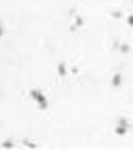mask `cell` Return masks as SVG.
Here are the masks:
<instances>
[{
  "label": "cell",
  "instance_id": "1",
  "mask_svg": "<svg viewBox=\"0 0 133 150\" xmlns=\"http://www.w3.org/2000/svg\"><path fill=\"white\" fill-rule=\"evenodd\" d=\"M30 99H34L38 110H49V99L40 89H30Z\"/></svg>",
  "mask_w": 133,
  "mask_h": 150
},
{
  "label": "cell",
  "instance_id": "2",
  "mask_svg": "<svg viewBox=\"0 0 133 150\" xmlns=\"http://www.w3.org/2000/svg\"><path fill=\"white\" fill-rule=\"evenodd\" d=\"M131 129H133V123L129 121V118H125V116H120L118 121H116V125H114V133L122 137V135H127V133L131 131Z\"/></svg>",
  "mask_w": 133,
  "mask_h": 150
},
{
  "label": "cell",
  "instance_id": "3",
  "mask_svg": "<svg viewBox=\"0 0 133 150\" xmlns=\"http://www.w3.org/2000/svg\"><path fill=\"white\" fill-rule=\"evenodd\" d=\"M57 76H59V78H66V76H68V66H66V62H59V64H57Z\"/></svg>",
  "mask_w": 133,
  "mask_h": 150
},
{
  "label": "cell",
  "instance_id": "4",
  "mask_svg": "<svg viewBox=\"0 0 133 150\" xmlns=\"http://www.w3.org/2000/svg\"><path fill=\"white\" fill-rule=\"evenodd\" d=\"M83 25H85V17H78V15H76V19H74V23L70 25V30H72V32H76V30H80Z\"/></svg>",
  "mask_w": 133,
  "mask_h": 150
},
{
  "label": "cell",
  "instance_id": "5",
  "mask_svg": "<svg viewBox=\"0 0 133 150\" xmlns=\"http://www.w3.org/2000/svg\"><path fill=\"white\" fill-rule=\"evenodd\" d=\"M114 49H116V51H120L122 55H127V53L131 51V47H129L127 42H122V45H120V42H114Z\"/></svg>",
  "mask_w": 133,
  "mask_h": 150
},
{
  "label": "cell",
  "instance_id": "6",
  "mask_svg": "<svg viewBox=\"0 0 133 150\" xmlns=\"http://www.w3.org/2000/svg\"><path fill=\"white\" fill-rule=\"evenodd\" d=\"M110 85L114 87V89H118V87L122 85V76H120V74H114V76L110 78Z\"/></svg>",
  "mask_w": 133,
  "mask_h": 150
},
{
  "label": "cell",
  "instance_id": "7",
  "mask_svg": "<svg viewBox=\"0 0 133 150\" xmlns=\"http://www.w3.org/2000/svg\"><path fill=\"white\" fill-rule=\"evenodd\" d=\"M21 148H30V150H34V148H38V144H34L32 139H23V142H21Z\"/></svg>",
  "mask_w": 133,
  "mask_h": 150
},
{
  "label": "cell",
  "instance_id": "8",
  "mask_svg": "<svg viewBox=\"0 0 133 150\" xmlns=\"http://www.w3.org/2000/svg\"><path fill=\"white\" fill-rule=\"evenodd\" d=\"M0 148H4V150H11V148H15V142H13V139H4V142L0 144Z\"/></svg>",
  "mask_w": 133,
  "mask_h": 150
},
{
  "label": "cell",
  "instance_id": "9",
  "mask_svg": "<svg viewBox=\"0 0 133 150\" xmlns=\"http://www.w3.org/2000/svg\"><path fill=\"white\" fill-rule=\"evenodd\" d=\"M4 34H6V28H4V23H2V21H0V38H2Z\"/></svg>",
  "mask_w": 133,
  "mask_h": 150
},
{
  "label": "cell",
  "instance_id": "10",
  "mask_svg": "<svg viewBox=\"0 0 133 150\" xmlns=\"http://www.w3.org/2000/svg\"><path fill=\"white\" fill-rule=\"evenodd\" d=\"M112 17H114V19H120L122 13H120V11H112Z\"/></svg>",
  "mask_w": 133,
  "mask_h": 150
},
{
  "label": "cell",
  "instance_id": "11",
  "mask_svg": "<svg viewBox=\"0 0 133 150\" xmlns=\"http://www.w3.org/2000/svg\"><path fill=\"white\" fill-rule=\"evenodd\" d=\"M127 23H129V25L133 28V15H129V17H127Z\"/></svg>",
  "mask_w": 133,
  "mask_h": 150
}]
</instances>
